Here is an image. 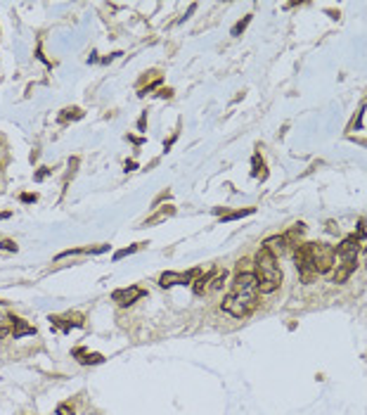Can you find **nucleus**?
<instances>
[{
	"mask_svg": "<svg viewBox=\"0 0 367 415\" xmlns=\"http://www.w3.org/2000/svg\"><path fill=\"white\" fill-rule=\"evenodd\" d=\"M258 280L254 271H237L232 280V287L223 299V311L232 318H246L258 306Z\"/></svg>",
	"mask_w": 367,
	"mask_h": 415,
	"instance_id": "nucleus-1",
	"label": "nucleus"
},
{
	"mask_svg": "<svg viewBox=\"0 0 367 415\" xmlns=\"http://www.w3.org/2000/svg\"><path fill=\"white\" fill-rule=\"evenodd\" d=\"M254 275L258 280V292L260 294H270L282 285V268H280L278 259L266 249L260 247L256 252V259H254Z\"/></svg>",
	"mask_w": 367,
	"mask_h": 415,
	"instance_id": "nucleus-2",
	"label": "nucleus"
},
{
	"mask_svg": "<svg viewBox=\"0 0 367 415\" xmlns=\"http://www.w3.org/2000/svg\"><path fill=\"white\" fill-rule=\"evenodd\" d=\"M336 261H334V282H346L350 278V273L358 266V254H360V237L358 235H348L346 240H341L336 244Z\"/></svg>",
	"mask_w": 367,
	"mask_h": 415,
	"instance_id": "nucleus-3",
	"label": "nucleus"
},
{
	"mask_svg": "<svg viewBox=\"0 0 367 415\" xmlns=\"http://www.w3.org/2000/svg\"><path fill=\"white\" fill-rule=\"evenodd\" d=\"M298 249L306 254V259L310 261L313 271L318 275H324L334 268V261H336V254H334V247L327 242H304L298 244Z\"/></svg>",
	"mask_w": 367,
	"mask_h": 415,
	"instance_id": "nucleus-4",
	"label": "nucleus"
},
{
	"mask_svg": "<svg viewBox=\"0 0 367 415\" xmlns=\"http://www.w3.org/2000/svg\"><path fill=\"white\" fill-rule=\"evenodd\" d=\"M202 275V268H192V271H185V273H176V271H166L162 273L159 278V285L162 287H176V285H192L194 280Z\"/></svg>",
	"mask_w": 367,
	"mask_h": 415,
	"instance_id": "nucleus-5",
	"label": "nucleus"
},
{
	"mask_svg": "<svg viewBox=\"0 0 367 415\" xmlns=\"http://www.w3.org/2000/svg\"><path fill=\"white\" fill-rule=\"evenodd\" d=\"M147 297V289L138 287V285H130V287H121V289H114L112 292V301H116L118 306H130V304H135L138 299Z\"/></svg>",
	"mask_w": 367,
	"mask_h": 415,
	"instance_id": "nucleus-6",
	"label": "nucleus"
},
{
	"mask_svg": "<svg viewBox=\"0 0 367 415\" xmlns=\"http://www.w3.org/2000/svg\"><path fill=\"white\" fill-rule=\"evenodd\" d=\"M5 323H8L10 334H12L14 339H19V337H26V334H36V327H34V325H28L24 318H19V316H8V318H5Z\"/></svg>",
	"mask_w": 367,
	"mask_h": 415,
	"instance_id": "nucleus-7",
	"label": "nucleus"
},
{
	"mask_svg": "<svg viewBox=\"0 0 367 415\" xmlns=\"http://www.w3.org/2000/svg\"><path fill=\"white\" fill-rule=\"evenodd\" d=\"M50 323L57 325L62 332H69L72 327H81L86 323V318L81 313H66V316H50Z\"/></svg>",
	"mask_w": 367,
	"mask_h": 415,
	"instance_id": "nucleus-8",
	"label": "nucleus"
},
{
	"mask_svg": "<svg viewBox=\"0 0 367 415\" xmlns=\"http://www.w3.org/2000/svg\"><path fill=\"white\" fill-rule=\"evenodd\" d=\"M74 358H78V363L83 365H98V363H104V356L102 353H95V351H86V349H74Z\"/></svg>",
	"mask_w": 367,
	"mask_h": 415,
	"instance_id": "nucleus-9",
	"label": "nucleus"
},
{
	"mask_svg": "<svg viewBox=\"0 0 367 415\" xmlns=\"http://www.w3.org/2000/svg\"><path fill=\"white\" fill-rule=\"evenodd\" d=\"M173 214H176V207H162V209H156L152 216L144 218L142 226L147 228V226H156V223H164V221H166V218H170Z\"/></svg>",
	"mask_w": 367,
	"mask_h": 415,
	"instance_id": "nucleus-10",
	"label": "nucleus"
},
{
	"mask_svg": "<svg viewBox=\"0 0 367 415\" xmlns=\"http://www.w3.org/2000/svg\"><path fill=\"white\" fill-rule=\"evenodd\" d=\"M216 275V268H211V271L202 273L194 282H192V289H194V294H204V292H208V285H211V278Z\"/></svg>",
	"mask_w": 367,
	"mask_h": 415,
	"instance_id": "nucleus-11",
	"label": "nucleus"
},
{
	"mask_svg": "<svg viewBox=\"0 0 367 415\" xmlns=\"http://www.w3.org/2000/svg\"><path fill=\"white\" fill-rule=\"evenodd\" d=\"M156 83H162V76H159V72H150V76H142V81H140V86H138V93L152 91Z\"/></svg>",
	"mask_w": 367,
	"mask_h": 415,
	"instance_id": "nucleus-12",
	"label": "nucleus"
},
{
	"mask_svg": "<svg viewBox=\"0 0 367 415\" xmlns=\"http://www.w3.org/2000/svg\"><path fill=\"white\" fill-rule=\"evenodd\" d=\"M83 117V112L78 107H66V109H62V114H60V121L62 124H66V121H76V119H81Z\"/></svg>",
	"mask_w": 367,
	"mask_h": 415,
	"instance_id": "nucleus-13",
	"label": "nucleus"
},
{
	"mask_svg": "<svg viewBox=\"0 0 367 415\" xmlns=\"http://www.w3.org/2000/svg\"><path fill=\"white\" fill-rule=\"evenodd\" d=\"M144 244L147 242H138V244H133V247H126V249H118L116 254H114V261H121V259H126V256H130V254H135V252H140Z\"/></svg>",
	"mask_w": 367,
	"mask_h": 415,
	"instance_id": "nucleus-14",
	"label": "nucleus"
},
{
	"mask_svg": "<svg viewBox=\"0 0 367 415\" xmlns=\"http://www.w3.org/2000/svg\"><path fill=\"white\" fill-rule=\"evenodd\" d=\"M256 209L249 207V209H240V211H230V214H225L223 216V223L225 221H234V218H242V216H249V214H254Z\"/></svg>",
	"mask_w": 367,
	"mask_h": 415,
	"instance_id": "nucleus-15",
	"label": "nucleus"
},
{
	"mask_svg": "<svg viewBox=\"0 0 367 415\" xmlns=\"http://www.w3.org/2000/svg\"><path fill=\"white\" fill-rule=\"evenodd\" d=\"M225 278H228V271L216 273L214 278H211V285H208V289H220V287H223V282H225Z\"/></svg>",
	"mask_w": 367,
	"mask_h": 415,
	"instance_id": "nucleus-16",
	"label": "nucleus"
},
{
	"mask_svg": "<svg viewBox=\"0 0 367 415\" xmlns=\"http://www.w3.org/2000/svg\"><path fill=\"white\" fill-rule=\"evenodd\" d=\"M263 166H266V164H263V159H258V154H256V157H254V176H256V178H266V171H263Z\"/></svg>",
	"mask_w": 367,
	"mask_h": 415,
	"instance_id": "nucleus-17",
	"label": "nucleus"
},
{
	"mask_svg": "<svg viewBox=\"0 0 367 415\" xmlns=\"http://www.w3.org/2000/svg\"><path fill=\"white\" fill-rule=\"evenodd\" d=\"M249 22H251V15H246V17H244L242 22H237V24L232 27V36H240V34H242L244 29L249 27Z\"/></svg>",
	"mask_w": 367,
	"mask_h": 415,
	"instance_id": "nucleus-18",
	"label": "nucleus"
},
{
	"mask_svg": "<svg viewBox=\"0 0 367 415\" xmlns=\"http://www.w3.org/2000/svg\"><path fill=\"white\" fill-rule=\"evenodd\" d=\"M0 249H5V252H17V242H12V240H2V242H0Z\"/></svg>",
	"mask_w": 367,
	"mask_h": 415,
	"instance_id": "nucleus-19",
	"label": "nucleus"
},
{
	"mask_svg": "<svg viewBox=\"0 0 367 415\" xmlns=\"http://www.w3.org/2000/svg\"><path fill=\"white\" fill-rule=\"evenodd\" d=\"M57 415H74V408L69 403H62V406H57Z\"/></svg>",
	"mask_w": 367,
	"mask_h": 415,
	"instance_id": "nucleus-20",
	"label": "nucleus"
},
{
	"mask_svg": "<svg viewBox=\"0 0 367 415\" xmlns=\"http://www.w3.org/2000/svg\"><path fill=\"white\" fill-rule=\"evenodd\" d=\"M38 199V195L36 192H34V195H31V192H24V195H22V202H26V204H31V202H36Z\"/></svg>",
	"mask_w": 367,
	"mask_h": 415,
	"instance_id": "nucleus-21",
	"label": "nucleus"
},
{
	"mask_svg": "<svg viewBox=\"0 0 367 415\" xmlns=\"http://www.w3.org/2000/svg\"><path fill=\"white\" fill-rule=\"evenodd\" d=\"M48 173H50V169H48V166H43V169H40V171H38L36 176H34V181H43V178L48 176Z\"/></svg>",
	"mask_w": 367,
	"mask_h": 415,
	"instance_id": "nucleus-22",
	"label": "nucleus"
},
{
	"mask_svg": "<svg viewBox=\"0 0 367 415\" xmlns=\"http://www.w3.org/2000/svg\"><path fill=\"white\" fill-rule=\"evenodd\" d=\"M126 171H135V162H126Z\"/></svg>",
	"mask_w": 367,
	"mask_h": 415,
	"instance_id": "nucleus-23",
	"label": "nucleus"
},
{
	"mask_svg": "<svg viewBox=\"0 0 367 415\" xmlns=\"http://www.w3.org/2000/svg\"><path fill=\"white\" fill-rule=\"evenodd\" d=\"M12 216V211H2V214H0V221H2V218H10Z\"/></svg>",
	"mask_w": 367,
	"mask_h": 415,
	"instance_id": "nucleus-24",
	"label": "nucleus"
},
{
	"mask_svg": "<svg viewBox=\"0 0 367 415\" xmlns=\"http://www.w3.org/2000/svg\"><path fill=\"white\" fill-rule=\"evenodd\" d=\"M362 256H365V266H367V247H365V252H362Z\"/></svg>",
	"mask_w": 367,
	"mask_h": 415,
	"instance_id": "nucleus-25",
	"label": "nucleus"
}]
</instances>
